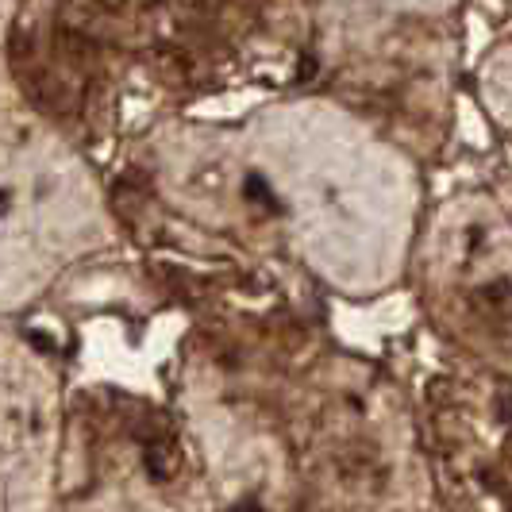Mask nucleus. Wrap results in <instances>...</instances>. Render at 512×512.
<instances>
[{
    "mask_svg": "<svg viewBox=\"0 0 512 512\" xmlns=\"http://www.w3.org/2000/svg\"><path fill=\"white\" fill-rule=\"evenodd\" d=\"M493 489L505 497V509L512 512V436L501 443V455H497V470H493Z\"/></svg>",
    "mask_w": 512,
    "mask_h": 512,
    "instance_id": "f257e3e1",
    "label": "nucleus"
}]
</instances>
